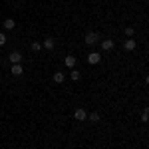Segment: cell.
Wrapping results in <instances>:
<instances>
[{"instance_id":"cell-5","label":"cell","mask_w":149,"mask_h":149,"mask_svg":"<svg viewBox=\"0 0 149 149\" xmlns=\"http://www.w3.org/2000/svg\"><path fill=\"white\" fill-rule=\"evenodd\" d=\"M42 46L46 48V50H54V46H56V40H54V38H46Z\"/></svg>"},{"instance_id":"cell-2","label":"cell","mask_w":149,"mask_h":149,"mask_svg":"<svg viewBox=\"0 0 149 149\" xmlns=\"http://www.w3.org/2000/svg\"><path fill=\"white\" fill-rule=\"evenodd\" d=\"M88 62H90L92 66H95V64H100V62H102V56H100L97 52H92V54L88 56Z\"/></svg>"},{"instance_id":"cell-10","label":"cell","mask_w":149,"mask_h":149,"mask_svg":"<svg viewBox=\"0 0 149 149\" xmlns=\"http://www.w3.org/2000/svg\"><path fill=\"white\" fill-rule=\"evenodd\" d=\"M14 26H16V24H14V20H12V18H8V20H4V28H6V30H12Z\"/></svg>"},{"instance_id":"cell-9","label":"cell","mask_w":149,"mask_h":149,"mask_svg":"<svg viewBox=\"0 0 149 149\" xmlns=\"http://www.w3.org/2000/svg\"><path fill=\"white\" fill-rule=\"evenodd\" d=\"M102 48L105 50V52H107V50H111V48H113V40H103V42H102Z\"/></svg>"},{"instance_id":"cell-12","label":"cell","mask_w":149,"mask_h":149,"mask_svg":"<svg viewBox=\"0 0 149 149\" xmlns=\"http://www.w3.org/2000/svg\"><path fill=\"white\" fill-rule=\"evenodd\" d=\"M70 78H72V80H74V81H78V80H80V78H81V74H80V72H78V70H72V74H70Z\"/></svg>"},{"instance_id":"cell-6","label":"cell","mask_w":149,"mask_h":149,"mask_svg":"<svg viewBox=\"0 0 149 149\" xmlns=\"http://www.w3.org/2000/svg\"><path fill=\"white\" fill-rule=\"evenodd\" d=\"M22 74H24V68L20 64H14L12 66V76H22Z\"/></svg>"},{"instance_id":"cell-15","label":"cell","mask_w":149,"mask_h":149,"mask_svg":"<svg viewBox=\"0 0 149 149\" xmlns=\"http://www.w3.org/2000/svg\"><path fill=\"white\" fill-rule=\"evenodd\" d=\"M4 44H6V34L0 32V46H4Z\"/></svg>"},{"instance_id":"cell-14","label":"cell","mask_w":149,"mask_h":149,"mask_svg":"<svg viewBox=\"0 0 149 149\" xmlns=\"http://www.w3.org/2000/svg\"><path fill=\"white\" fill-rule=\"evenodd\" d=\"M32 50H34V52L42 50V44H40V42H32Z\"/></svg>"},{"instance_id":"cell-8","label":"cell","mask_w":149,"mask_h":149,"mask_svg":"<svg viewBox=\"0 0 149 149\" xmlns=\"http://www.w3.org/2000/svg\"><path fill=\"white\" fill-rule=\"evenodd\" d=\"M123 46H125V50H129V52H131V50H135V48H137V44H135V40H131V38H129Z\"/></svg>"},{"instance_id":"cell-16","label":"cell","mask_w":149,"mask_h":149,"mask_svg":"<svg viewBox=\"0 0 149 149\" xmlns=\"http://www.w3.org/2000/svg\"><path fill=\"white\" fill-rule=\"evenodd\" d=\"M133 32H135L133 28H125V34H127V36H133Z\"/></svg>"},{"instance_id":"cell-7","label":"cell","mask_w":149,"mask_h":149,"mask_svg":"<svg viewBox=\"0 0 149 149\" xmlns=\"http://www.w3.org/2000/svg\"><path fill=\"white\" fill-rule=\"evenodd\" d=\"M64 64H66L68 68L74 70V66H76V58H74V56H66V58H64Z\"/></svg>"},{"instance_id":"cell-11","label":"cell","mask_w":149,"mask_h":149,"mask_svg":"<svg viewBox=\"0 0 149 149\" xmlns=\"http://www.w3.org/2000/svg\"><path fill=\"white\" fill-rule=\"evenodd\" d=\"M54 81H56V84H62V81H64V74H62V72H56V74H54Z\"/></svg>"},{"instance_id":"cell-4","label":"cell","mask_w":149,"mask_h":149,"mask_svg":"<svg viewBox=\"0 0 149 149\" xmlns=\"http://www.w3.org/2000/svg\"><path fill=\"white\" fill-rule=\"evenodd\" d=\"M8 60H10L12 64H20V60H22V54H20V52H12Z\"/></svg>"},{"instance_id":"cell-1","label":"cell","mask_w":149,"mask_h":149,"mask_svg":"<svg viewBox=\"0 0 149 149\" xmlns=\"http://www.w3.org/2000/svg\"><path fill=\"white\" fill-rule=\"evenodd\" d=\"M74 117H76V119H78V121H84V119H86V117H88V111H86V109H84V107H78V109H76V111H74Z\"/></svg>"},{"instance_id":"cell-3","label":"cell","mask_w":149,"mask_h":149,"mask_svg":"<svg viewBox=\"0 0 149 149\" xmlns=\"http://www.w3.org/2000/svg\"><path fill=\"white\" fill-rule=\"evenodd\" d=\"M95 42H97V34H95V32H88V34H86V44L92 46V44H95Z\"/></svg>"},{"instance_id":"cell-13","label":"cell","mask_w":149,"mask_h":149,"mask_svg":"<svg viewBox=\"0 0 149 149\" xmlns=\"http://www.w3.org/2000/svg\"><path fill=\"white\" fill-rule=\"evenodd\" d=\"M90 121H100V113H97V111L90 113Z\"/></svg>"}]
</instances>
